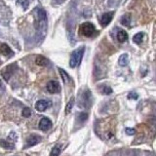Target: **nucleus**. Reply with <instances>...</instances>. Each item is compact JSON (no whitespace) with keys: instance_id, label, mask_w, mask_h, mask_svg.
<instances>
[{"instance_id":"nucleus-1","label":"nucleus","mask_w":156,"mask_h":156,"mask_svg":"<svg viewBox=\"0 0 156 156\" xmlns=\"http://www.w3.org/2000/svg\"><path fill=\"white\" fill-rule=\"evenodd\" d=\"M84 51H85V47L81 46L75 50V51L72 52V54L70 56V60H69V65H70V68H77L81 63L83 55H84Z\"/></svg>"},{"instance_id":"nucleus-2","label":"nucleus","mask_w":156,"mask_h":156,"mask_svg":"<svg viewBox=\"0 0 156 156\" xmlns=\"http://www.w3.org/2000/svg\"><path fill=\"white\" fill-rule=\"evenodd\" d=\"M92 104V93L89 90H85L81 95L79 105L80 107L89 108Z\"/></svg>"},{"instance_id":"nucleus-3","label":"nucleus","mask_w":156,"mask_h":156,"mask_svg":"<svg viewBox=\"0 0 156 156\" xmlns=\"http://www.w3.org/2000/svg\"><path fill=\"white\" fill-rule=\"evenodd\" d=\"M95 31H96L95 26L93 24L89 23V22H86V23L82 24L81 26H80V32L84 36H86V37H91V36H93Z\"/></svg>"},{"instance_id":"nucleus-4","label":"nucleus","mask_w":156,"mask_h":156,"mask_svg":"<svg viewBox=\"0 0 156 156\" xmlns=\"http://www.w3.org/2000/svg\"><path fill=\"white\" fill-rule=\"evenodd\" d=\"M47 90L51 94H58L61 92V86L58 84V82L52 80V81H49L48 84H47Z\"/></svg>"},{"instance_id":"nucleus-5","label":"nucleus","mask_w":156,"mask_h":156,"mask_svg":"<svg viewBox=\"0 0 156 156\" xmlns=\"http://www.w3.org/2000/svg\"><path fill=\"white\" fill-rule=\"evenodd\" d=\"M51 104H52V102L50 101H47V100H40V101L36 102L35 108L37 111L42 112V111H45L49 107H51Z\"/></svg>"},{"instance_id":"nucleus-6","label":"nucleus","mask_w":156,"mask_h":156,"mask_svg":"<svg viewBox=\"0 0 156 156\" xmlns=\"http://www.w3.org/2000/svg\"><path fill=\"white\" fill-rule=\"evenodd\" d=\"M113 16H114V12H107V13H104V15L102 16L101 18V21H100V23H101L102 26H107L108 24H110V22L112 21L113 19Z\"/></svg>"},{"instance_id":"nucleus-7","label":"nucleus","mask_w":156,"mask_h":156,"mask_svg":"<svg viewBox=\"0 0 156 156\" xmlns=\"http://www.w3.org/2000/svg\"><path fill=\"white\" fill-rule=\"evenodd\" d=\"M51 127H52V121L49 118H47V117H43L40 120V122H39V128L42 131H44V132L50 130Z\"/></svg>"},{"instance_id":"nucleus-8","label":"nucleus","mask_w":156,"mask_h":156,"mask_svg":"<svg viewBox=\"0 0 156 156\" xmlns=\"http://www.w3.org/2000/svg\"><path fill=\"white\" fill-rule=\"evenodd\" d=\"M41 140H42V139H41L40 136H38V135H31L29 139H27V141H26V146H24V148L35 146V144H37V143H40Z\"/></svg>"},{"instance_id":"nucleus-9","label":"nucleus","mask_w":156,"mask_h":156,"mask_svg":"<svg viewBox=\"0 0 156 156\" xmlns=\"http://www.w3.org/2000/svg\"><path fill=\"white\" fill-rule=\"evenodd\" d=\"M35 11H36V14H37V18L39 20V22H40V23H42V24L46 23L47 16H46L45 11H44L42 8H40V7L36 8Z\"/></svg>"},{"instance_id":"nucleus-10","label":"nucleus","mask_w":156,"mask_h":156,"mask_svg":"<svg viewBox=\"0 0 156 156\" xmlns=\"http://www.w3.org/2000/svg\"><path fill=\"white\" fill-rule=\"evenodd\" d=\"M58 71H60V74H61V77H62L63 81L65 82V84H68V83L72 82V80H71L70 76H69L68 73L65 70V69H63L62 68H58Z\"/></svg>"},{"instance_id":"nucleus-11","label":"nucleus","mask_w":156,"mask_h":156,"mask_svg":"<svg viewBox=\"0 0 156 156\" xmlns=\"http://www.w3.org/2000/svg\"><path fill=\"white\" fill-rule=\"evenodd\" d=\"M35 63L39 66H46L49 65V61L46 58H44L43 56H37L35 58Z\"/></svg>"},{"instance_id":"nucleus-12","label":"nucleus","mask_w":156,"mask_h":156,"mask_svg":"<svg viewBox=\"0 0 156 156\" xmlns=\"http://www.w3.org/2000/svg\"><path fill=\"white\" fill-rule=\"evenodd\" d=\"M118 63H119V65H121V66L128 65V63H129V56H128V54H122L120 57H119Z\"/></svg>"},{"instance_id":"nucleus-13","label":"nucleus","mask_w":156,"mask_h":156,"mask_svg":"<svg viewBox=\"0 0 156 156\" xmlns=\"http://www.w3.org/2000/svg\"><path fill=\"white\" fill-rule=\"evenodd\" d=\"M0 53L4 56H11L13 52L7 44H2V45L0 46Z\"/></svg>"},{"instance_id":"nucleus-14","label":"nucleus","mask_w":156,"mask_h":156,"mask_svg":"<svg viewBox=\"0 0 156 156\" xmlns=\"http://www.w3.org/2000/svg\"><path fill=\"white\" fill-rule=\"evenodd\" d=\"M117 39L120 43H123L128 39V33L125 30H119L117 33Z\"/></svg>"},{"instance_id":"nucleus-15","label":"nucleus","mask_w":156,"mask_h":156,"mask_svg":"<svg viewBox=\"0 0 156 156\" xmlns=\"http://www.w3.org/2000/svg\"><path fill=\"white\" fill-rule=\"evenodd\" d=\"M0 146L3 147V148H6V149L15 148V146H14L13 143H11L8 141H4V140H0Z\"/></svg>"},{"instance_id":"nucleus-16","label":"nucleus","mask_w":156,"mask_h":156,"mask_svg":"<svg viewBox=\"0 0 156 156\" xmlns=\"http://www.w3.org/2000/svg\"><path fill=\"white\" fill-rule=\"evenodd\" d=\"M121 24H123V26H130V24H131V17L129 14H126V15H124V16H122V18H121Z\"/></svg>"},{"instance_id":"nucleus-17","label":"nucleus","mask_w":156,"mask_h":156,"mask_svg":"<svg viewBox=\"0 0 156 156\" xmlns=\"http://www.w3.org/2000/svg\"><path fill=\"white\" fill-rule=\"evenodd\" d=\"M61 152H62V146H61L60 144H58V146H55L52 148L50 156H60Z\"/></svg>"},{"instance_id":"nucleus-18","label":"nucleus","mask_w":156,"mask_h":156,"mask_svg":"<svg viewBox=\"0 0 156 156\" xmlns=\"http://www.w3.org/2000/svg\"><path fill=\"white\" fill-rule=\"evenodd\" d=\"M143 36H144V33L143 32H139L133 37V41L136 44H141V42L143 41Z\"/></svg>"},{"instance_id":"nucleus-19","label":"nucleus","mask_w":156,"mask_h":156,"mask_svg":"<svg viewBox=\"0 0 156 156\" xmlns=\"http://www.w3.org/2000/svg\"><path fill=\"white\" fill-rule=\"evenodd\" d=\"M73 105H74V98L72 97V98H70V100H69V102H68V104H66V107H65V113L66 114L70 112L72 107H73Z\"/></svg>"},{"instance_id":"nucleus-20","label":"nucleus","mask_w":156,"mask_h":156,"mask_svg":"<svg viewBox=\"0 0 156 156\" xmlns=\"http://www.w3.org/2000/svg\"><path fill=\"white\" fill-rule=\"evenodd\" d=\"M17 4L21 5V6L24 8V10H26L29 5V0H17Z\"/></svg>"},{"instance_id":"nucleus-21","label":"nucleus","mask_w":156,"mask_h":156,"mask_svg":"<svg viewBox=\"0 0 156 156\" xmlns=\"http://www.w3.org/2000/svg\"><path fill=\"white\" fill-rule=\"evenodd\" d=\"M112 89H111L109 86H104V87L102 88V93L104 95H110L112 94Z\"/></svg>"},{"instance_id":"nucleus-22","label":"nucleus","mask_w":156,"mask_h":156,"mask_svg":"<svg viewBox=\"0 0 156 156\" xmlns=\"http://www.w3.org/2000/svg\"><path fill=\"white\" fill-rule=\"evenodd\" d=\"M87 119H88V114L85 113V112H82L78 115V120H79V122H81V123L85 122Z\"/></svg>"},{"instance_id":"nucleus-23","label":"nucleus","mask_w":156,"mask_h":156,"mask_svg":"<svg viewBox=\"0 0 156 156\" xmlns=\"http://www.w3.org/2000/svg\"><path fill=\"white\" fill-rule=\"evenodd\" d=\"M22 114H23L24 117L27 118V117H29L30 115H31V110H30V108H29V107H24L23 109V112H22Z\"/></svg>"},{"instance_id":"nucleus-24","label":"nucleus","mask_w":156,"mask_h":156,"mask_svg":"<svg viewBox=\"0 0 156 156\" xmlns=\"http://www.w3.org/2000/svg\"><path fill=\"white\" fill-rule=\"evenodd\" d=\"M128 99H130V100H138L139 99V95H138V93H136V92H130V93L128 94Z\"/></svg>"},{"instance_id":"nucleus-25","label":"nucleus","mask_w":156,"mask_h":156,"mask_svg":"<svg viewBox=\"0 0 156 156\" xmlns=\"http://www.w3.org/2000/svg\"><path fill=\"white\" fill-rule=\"evenodd\" d=\"M125 132H126L127 135L133 136V135H135V134H136V130L133 129V128H126V129H125Z\"/></svg>"},{"instance_id":"nucleus-26","label":"nucleus","mask_w":156,"mask_h":156,"mask_svg":"<svg viewBox=\"0 0 156 156\" xmlns=\"http://www.w3.org/2000/svg\"><path fill=\"white\" fill-rule=\"evenodd\" d=\"M2 86V83H1V80H0V87Z\"/></svg>"}]
</instances>
